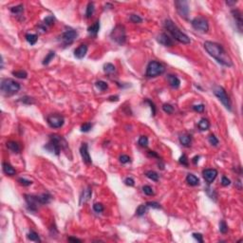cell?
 Returning <instances> with one entry per match:
<instances>
[{"label": "cell", "instance_id": "1", "mask_svg": "<svg viewBox=\"0 0 243 243\" xmlns=\"http://www.w3.org/2000/svg\"><path fill=\"white\" fill-rule=\"evenodd\" d=\"M203 46H204V48H205V51L213 58H215L220 64L225 67L233 66V61L231 59V57L227 54V52L225 51L224 48H222L221 45L215 42L206 41Z\"/></svg>", "mask_w": 243, "mask_h": 243}, {"label": "cell", "instance_id": "2", "mask_svg": "<svg viewBox=\"0 0 243 243\" xmlns=\"http://www.w3.org/2000/svg\"><path fill=\"white\" fill-rule=\"evenodd\" d=\"M45 148L48 152L54 153L56 156H59L61 150L67 148V143L62 136L53 134L50 136V142L46 144Z\"/></svg>", "mask_w": 243, "mask_h": 243}, {"label": "cell", "instance_id": "3", "mask_svg": "<svg viewBox=\"0 0 243 243\" xmlns=\"http://www.w3.org/2000/svg\"><path fill=\"white\" fill-rule=\"evenodd\" d=\"M164 28L168 31V32L172 35V37L175 40H177L179 43L182 44H189L191 42L190 38H189L185 33H183L175 25V23L170 20V19H166L164 21Z\"/></svg>", "mask_w": 243, "mask_h": 243}, {"label": "cell", "instance_id": "4", "mask_svg": "<svg viewBox=\"0 0 243 243\" xmlns=\"http://www.w3.org/2000/svg\"><path fill=\"white\" fill-rule=\"evenodd\" d=\"M20 87H21L20 84H19L18 82L10 78L2 79L1 86H0L2 94L7 97H11V96H13L14 94H16L17 92L20 90Z\"/></svg>", "mask_w": 243, "mask_h": 243}, {"label": "cell", "instance_id": "5", "mask_svg": "<svg viewBox=\"0 0 243 243\" xmlns=\"http://www.w3.org/2000/svg\"><path fill=\"white\" fill-rule=\"evenodd\" d=\"M164 71H165V67L162 63L157 62V61H151L149 62V64L147 65L145 74H146L148 78H154V77H157L159 75L162 74Z\"/></svg>", "mask_w": 243, "mask_h": 243}, {"label": "cell", "instance_id": "6", "mask_svg": "<svg viewBox=\"0 0 243 243\" xmlns=\"http://www.w3.org/2000/svg\"><path fill=\"white\" fill-rule=\"evenodd\" d=\"M110 37L118 45H124L126 42V31L123 25H117L110 33Z\"/></svg>", "mask_w": 243, "mask_h": 243}, {"label": "cell", "instance_id": "7", "mask_svg": "<svg viewBox=\"0 0 243 243\" xmlns=\"http://www.w3.org/2000/svg\"><path fill=\"white\" fill-rule=\"evenodd\" d=\"M213 92H214V94L218 98V100L221 102V104L224 105L228 110L231 111L232 110V104H231L230 98H229V96L227 95V92L225 91V89H223L222 86H216L213 89Z\"/></svg>", "mask_w": 243, "mask_h": 243}, {"label": "cell", "instance_id": "8", "mask_svg": "<svg viewBox=\"0 0 243 243\" xmlns=\"http://www.w3.org/2000/svg\"><path fill=\"white\" fill-rule=\"evenodd\" d=\"M78 36V33H77L76 31L72 30V29H70L66 31H64L61 34V36L59 37L60 42L64 45L65 47L71 45L72 43L75 41V39Z\"/></svg>", "mask_w": 243, "mask_h": 243}, {"label": "cell", "instance_id": "9", "mask_svg": "<svg viewBox=\"0 0 243 243\" xmlns=\"http://www.w3.org/2000/svg\"><path fill=\"white\" fill-rule=\"evenodd\" d=\"M192 27L195 29L196 31H201V32H207L209 31V24L205 17L203 16H198L195 17L191 22Z\"/></svg>", "mask_w": 243, "mask_h": 243}, {"label": "cell", "instance_id": "10", "mask_svg": "<svg viewBox=\"0 0 243 243\" xmlns=\"http://www.w3.org/2000/svg\"><path fill=\"white\" fill-rule=\"evenodd\" d=\"M47 122L51 128H60L64 125L65 118L60 114H51L47 117Z\"/></svg>", "mask_w": 243, "mask_h": 243}, {"label": "cell", "instance_id": "11", "mask_svg": "<svg viewBox=\"0 0 243 243\" xmlns=\"http://www.w3.org/2000/svg\"><path fill=\"white\" fill-rule=\"evenodd\" d=\"M174 4H175V7H176V10L179 15L183 18L187 19L188 15H189L188 2L185 1V0H176Z\"/></svg>", "mask_w": 243, "mask_h": 243}, {"label": "cell", "instance_id": "12", "mask_svg": "<svg viewBox=\"0 0 243 243\" xmlns=\"http://www.w3.org/2000/svg\"><path fill=\"white\" fill-rule=\"evenodd\" d=\"M25 201L27 202V207L31 212H36L39 205H41L39 197L34 195H25Z\"/></svg>", "mask_w": 243, "mask_h": 243}, {"label": "cell", "instance_id": "13", "mask_svg": "<svg viewBox=\"0 0 243 243\" xmlns=\"http://www.w3.org/2000/svg\"><path fill=\"white\" fill-rule=\"evenodd\" d=\"M80 154H81V157H82V160L83 162H84L86 165H90L92 163V161H91V157L89 155V145L86 143H83L80 147Z\"/></svg>", "mask_w": 243, "mask_h": 243}, {"label": "cell", "instance_id": "14", "mask_svg": "<svg viewBox=\"0 0 243 243\" xmlns=\"http://www.w3.org/2000/svg\"><path fill=\"white\" fill-rule=\"evenodd\" d=\"M202 176L208 184H211L217 177V171L216 169H205L203 170Z\"/></svg>", "mask_w": 243, "mask_h": 243}, {"label": "cell", "instance_id": "15", "mask_svg": "<svg viewBox=\"0 0 243 243\" xmlns=\"http://www.w3.org/2000/svg\"><path fill=\"white\" fill-rule=\"evenodd\" d=\"M157 41L164 47H172L174 45V41L166 33H161L157 37Z\"/></svg>", "mask_w": 243, "mask_h": 243}, {"label": "cell", "instance_id": "16", "mask_svg": "<svg viewBox=\"0 0 243 243\" xmlns=\"http://www.w3.org/2000/svg\"><path fill=\"white\" fill-rule=\"evenodd\" d=\"M233 17H234L235 21L236 23L237 29L239 30V31H242V25H243V20H242V14L239 10H233L232 11Z\"/></svg>", "mask_w": 243, "mask_h": 243}, {"label": "cell", "instance_id": "17", "mask_svg": "<svg viewBox=\"0 0 243 243\" xmlns=\"http://www.w3.org/2000/svg\"><path fill=\"white\" fill-rule=\"evenodd\" d=\"M87 52V46L85 44H82L74 51V56L77 59H83Z\"/></svg>", "mask_w": 243, "mask_h": 243}, {"label": "cell", "instance_id": "18", "mask_svg": "<svg viewBox=\"0 0 243 243\" xmlns=\"http://www.w3.org/2000/svg\"><path fill=\"white\" fill-rule=\"evenodd\" d=\"M167 81L169 83V85L173 89H179V86H181V80H179L176 75L169 74L167 75Z\"/></svg>", "mask_w": 243, "mask_h": 243}, {"label": "cell", "instance_id": "19", "mask_svg": "<svg viewBox=\"0 0 243 243\" xmlns=\"http://www.w3.org/2000/svg\"><path fill=\"white\" fill-rule=\"evenodd\" d=\"M91 196H92L91 188L90 187H87L86 190H84V192H83L82 196L80 198V205H82L83 203H86V202L89 201L90 200Z\"/></svg>", "mask_w": 243, "mask_h": 243}, {"label": "cell", "instance_id": "20", "mask_svg": "<svg viewBox=\"0 0 243 243\" xmlns=\"http://www.w3.org/2000/svg\"><path fill=\"white\" fill-rule=\"evenodd\" d=\"M2 168H3V172L6 174L7 176H14V175L16 174V170L14 169L9 162H3Z\"/></svg>", "mask_w": 243, "mask_h": 243}, {"label": "cell", "instance_id": "21", "mask_svg": "<svg viewBox=\"0 0 243 243\" xmlns=\"http://www.w3.org/2000/svg\"><path fill=\"white\" fill-rule=\"evenodd\" d=\"M179 143H181L183 146L185 147H189L191 145V142H192V139H191V136L188 135V134H182L179 135Z\"/></svg>", "mask_w": 243, "mask_h": 243}, {"label": "cell", "instance_id": "22", "mask_svg": "<svg viewBox=\"0 0 243 243\" xmlns=\"http://www.w3.org/2000/svg\"><path fill=\"white\" fill-rule=\"evenodd\" d=\"M100 31V21H96L93 25H91L89 29H87V31H89V33L90 35L92 36H94L96 37L97 34H98V32Z\"/></svg>", "mask_w": 243, "mask_h": 243}, {"label": "cell", "instance_id": "23", "mask_svg": "<svg viewBox=\"0 0 243 243\" xmlns=\"http://www.w3.org/2000/svg\"><path fill=\"white\" fill-rule=\"evenodd\" d=\"M7 147L9 150H11V151L13 153H19L21 150V147H20V145H19V143L14 142V141H10V142H8Z\"/></svg>", "mask_w": 243, "mask_h": 243}, {"label": "cell", "instance_id": "24", "mask_svg": "<svg viewBox=\"0 0 243 243\" xmlns=\"http://www.w3.org/2000/svg\"><path fill=\"white\" fill-rule=\"evenodd\" d=\"M186 182L189 185L191 186H197L200 184V179L198 177H196L195 175L193 174H188L186 176Z\"/></svg>", "mask_w": 243, "mask_h": 243}, {"label": "cell", "instance_id": "25", "mask_svg": "<svg viewBox=\"0 0 243 243\" xmlns=\"http://www.w3.org/2000/svg\"><path fill=\"white\" fill-rule=\"evenodd\" d=\"M198 128H200V130L205 131V130H208L209 128H210V123H209V121L207 119L202 118V119H201L200 122H198Z\"/></svg>", "mask_w": 243, "mask_h": 243}, {"label": "cell", "instance_id": "26", "mask_svg": "<svg viewBox=\"0 0 243 243\" xmlns=\"http://www.w3.org/2000/svg\"><path fill=\"white\" fill-rule=\"evenodd\" d=\"M39 197V201L41 205H44V204H48L51 201V196L48 193H44L42 195L38 196Z\"/></svg>", "mask_w": 243, "mask_h": 243}, {"label": "cell", "instance_id": "27", "mask_svg": "<svg viewBox=\"0 0 243 243\" xmlns=\"http://www.w3.org/2000/svg\"><path fill=\"white\" fill-rule=\"evenodd\" d=\"M94 3L93 2H89L87 4V7H86V18H90L92 15H93L94 13Z\"/></svg>", "mask_w": 243, "mask_h": 243}, {"label": "cell", "instance_id": "28", "mask_svg": "<svg viewBox=\"0 0 243 243\" xmlns=\"http://www.w3.org/2000/svg\"><path fill=\"white\" fill-rule=\"evenodd\" d=\"M147 210H148V206L146 204H141L137 208V210H136V215L138 217H143L144 214L147 212Z\"/></svg>", "mask_w": 243, "mask_h": 243}, {"label": "cell", "instance_id": "29", "mask_svg": "<svg viewBox=\"0 0 243 243\" xmlns=\"http://www.w3.org/2000/svg\"><path fill=\"white\" fill-rule=\"evenodd\" d=\"M104 70L105 73L108 74H112L116 71V67L113 64H111V63H106L104 66Z\"/></svg>", "mask_w": 243, "mask_h": 243}, {"label": "cell", "instance_id": "30", "mask_svg": "<svg viewBox=\"0 0 243 243\" xmlns=\"http://www.w3.org/2000/svg\"><path fill=\"white\" fill-rule=\"evenodd\" d=\"M26 40L31 44V45H35L37 40H38V36L37 34H32V33H28L25 36Z\"/></svg>", "mask_w": 243, "mask_h": 243}, {"label": "cell", "instance_id": "31", "mask_svg": "<svg viewBox=\"0 0 243 243\" xmlns=\"http://www.w3.org/2000/svg\"><path fill=\"white\" fill-rule=\"evenodd\" d=\"M28 239L31 240V241H35V242H41V239L39 236L36 232L34 231H31L30 233L28 234Z\"/></svg>", "mask_w": 243, "mask_h": 243}, {"label": "cell", "instance_id": "32", "mask_svg": "<svg viewBox=\"0 0 243 243\" xmlns=\"http://www.w3.org/2000/svg\"><path fill=\"white\" fill-rule=\"evenodd\" d=\"M54 56H55V52L54 51H50L47 54V56L44 58V60H43V65L44 66H47V65H48L50 64V63L51 62V60L53 59V58H54Z\"/></svg>", "mask_w": 243, "mask_h": 243}, {"label": "cell", "instance_id": "33", "mask_svg": "<svg viewBox=\"0 0 243 243\" xmlns=\"http://www.w3.org/2000/svg\"><path fill=\"white\" fill-rule=\"evenodd\" d=\"M145 176H146L148 179H151V181H153V182H158L159 181L158 173H156L155 171H152V170H150V171H147L146 173H145Z\"/></svg>", "mask_w": 243, "mask_h": 243}, {"label": "cell", "instance_id": "34", "mask_svg": "<svg viewBox=\"0 0 243 243\" xmlns=\"http://www.w3.org/2000/svg\"><path fill=\"white\" fill-rule=\"evenodd\" d=\"M54 22H55V17L53 16V15H48V16H47L45 19H44L43 24H44L45 26L51 27V26L53 25V24H54Z\"/></svg>", "mask_w": 243, "mask_h": 243}, {"label": "cell", "instance_id": "35", "mask_svg": "<svg viewBox=\"0 0 243 243\" xmlns=\"http://www.w3.org/2000/svg\"><path fill=\"white\" fill-rule=\"evenodd\" d=\"M12 75L19 79H26L28 73L25 70H17V71H12Z\"/></svg>", "mask_w": 243, "mask_h": 243}, {"label": "cell", "instance_id": "36", "mask_svg": "<svg viewBox=\"0 0 243 243\" xmlns=\"http://www.w3.org/2000/svg\"><path fill=\"white\" fill-rule=\"evenodd\" d=\"M96 86H97V89H99L101 91H105L108 89V83L105 82V81H98V82H96Z\"/></svg>", "mask_w": 243, "mask_h": 243}, {"label": "cell", "instance_id": "37", "mask_svg": "<svg viewBox=\"0 0 243 243\" xmlns=\"http://www.w3.org/2000/svg\"><path fill=\"white\" fill-rule=\"evenodd\" d=\"M11 12L14 14H21L24 12V7L23 5H17L15 7H12L11 8Z\"/></svg>", "mask_w": 243, "mask_h": 243}, {"label": "cell", "instance_id": "38", "mask_svg": "<svg viewBox=\"0 0 243 243\" xmlns=\"http://www.w3.org/2000/svg\"><path fill=\"white\" fill-rule=\"evenodd\" d=\"M139 144L143 147H146L148 145V138L146 136H141L139 139Z\"/></svg>", "mask_w": 243, "mask_h": 243}, {"label": "cell", "instance_id": "39", "mask_svg": "<svg viewBox=\"0 0 243 243\" xmlns=\"http://www.w3.org/2000/svg\"><path fill=\"white\" fill-rule=\"evenodd\" d=\"M130 21L135 24H140L143 22V18L137 15V14H131L130 15Z\"/></svg>", "mask_w": 243, "mask_h": 243}, {"label": "cell", "instance_id": "40", "mask_svg": "<svg viewBox=\"0 0 243 243\" xmlns=\"http://www.w3.org/2000/svg\"><path fill=\"white\" fill-rule=\"evenodd\" d=\"M20 102H22V103L25 104V105H32V104L35 103L34 100H33L31 97H29V96L22 97V98L20 99Z\"/></svg>", "mask_w": 243, "mask_h": 243}, {"label": "cell", "instance_id": "41", "mask_svg": "<svg viewBox=\"0 0 243 243\" xmlns=\"http://www.w3.org/2000/svg\"><path fill=\"white\" fill-rule=\"evenodd\" d=\"M162 110L167 114H172L174 112V108L169 104H164L162 105Z\"/></svg>", "mask_w": 243, "mask_h": 243}, {"label": "cell", "instance_id": "42", "mask_svg": "<svg viewBox=\"0 0 243 243\" xmlns=\"http://www.w3.org/2000/svg\"><path fill=\"white\" fill-rule=\"evenodd\" d=\"M143 193L145 194V195H147V196H153L154 195L153 188L151 186H149V185H144L143 187Z\"/></svg>", "mask_w": 243, "mask_h": 243}, {"label": "cell", "instance_id": "43", "mask_svg": "<svg viewBox=\"0 0 243 243\" xmlns=\"http://www.w3.org/2000/svg\"><path fill=\"white\" fill-rule=\"evenodd\" d=\"M220 231L221 234H226V233L228 232V226L224 220H221L220 222Z\"/></svg>", "mask_w": 243, "mask_h": 243}, {"label": "cell", "instance_id": "44", "mask_svg": "<svg viewBox=\"0 0 243 243\" xmlns=\"http://www.w3.org/2000/svg\"><path fill=\"white\" fill-rule=\"evenodd\" d=\"M145 204L148 206V208H154V209H161L162 208L161 204L156 202V201H148Z\"/></svg>", "mask_w": 243, "mask_h": 243}, {"label": "cell", "instance_id": "45", "mask_svg": "<svg viewBox=\"0 0 243 243\" xmlns=\"http://www.w3.org/2000/svg\"><path fill=\"white\" fill-rule=\"evenodd\" d=\"M93 210L96 213H102L105 210V208H104V205L102 203H95L93 205Z\"/></svg>", "mask_w": 243, "mask_h": 243}, {"label": "cell", "instance_id": "46", "mask_svg": "<svg viewBox=\"0 0 243 243\" xmlns=\"http://www.w3.org/2000/svg\"><path fill=\"white\" fill-rule=\"evenodd\" d=\"M18 182L21 184L23 186H30L32 184V182L31 181H29V179H23V178H20L18 179Z\"/></svg>", "mask_w": 243, "mask_h": 243}, {"label": "cell", "instance_id": "47", "mask_svg": "<svg viewBox=\"0 0 243 243\" xmlns=\"http://www.w3.org/2000/svg\"><path fill=\"white\" fill-rule=\"evenodd\" d=\"M208 140H209V143H210L212 145H214V146H217V145L218 144V140L215 135H213V134L210 135Z\"/></svg>", "mask_w": 243, "mask_h": 243}, {"label": "cell", "instance_id": "48", "mask_svg": "<svg viewBox=\"0 0 243 243\" xmlns=\"http://www.w3.org/2000/svg\"><path fill=\"white\" fill-rule=\"evenodd\" d=\"M179 162L184 165V166H188V158L185 154L182 155L181 158H179Z\"/></svg>", "mask_w": 243, "mask_h": 243}, {"label": "cell", "instance_id": "49", "mask_svg": "<svg viewBox=\"0 0 243 243\" xmlns=\"http://www.w3.org/2000/svg\"><path fill=\"white\" fill-rule=\"evenodd\" d=\"M91 128H92V124L90 123H86L84 124H82L81 131H82V132H89Z\"/></svg>", "mask_w": 243, "mask_h": 243}, {"label": "cell", "instance_id": "50", "mask_svg": "<svg viewBox=\"0 0 243 243\" xmlns=\"http://www.w3.org/2000/svg\"><path fill=\"white\" fill-rule=\"evenodd\" d=\"M193 109L197 111V112H200V113H202L204 109H205V105L201 104V105H194L193 106Z\"/></svg>", "mask_w": 243, "mask_h": 243}, {"label": "cell", "instance_id": "51", "mask_svg": "<svg viewBox=\"0 0 243 243\" xmlns=\"http://www.w3.org/2000/svg\"><path fill=\"white\" fill-rule=\"evenodd\" d=\"M145 103H147V104H149V105H150V108H151V110H152V115L153 116H155L156 115V106H155V104L153 103V102L151 101V100H145Z\"/></svg>", "mask_w": 243, "mask_h": 243}, {"label": "cell", "instance_id": "52", "mask_svg": "<svg viewBox=\"0 0 243 243\" xmlns=\"http://www.w3.org/2000/svg\"><path fill=\"white\" fill-rule=\"evenodd\" d=\"M120 162L123 164H125L130 162V158L127 155H122V156H120Z\"/></svg>", "mask_w": 243, "mask_h": 243}, {"label": "cell", "instance_id": "53", "mask_svg": "<svg viewBox=\"0 0 243 243\" xmlns=\"http://www.w3.org/2000/svg\"><path fill=\"white\" fill-rule=\"evenodd\" d=\"M193 237L195 239H197L198 242H201V243H202L203 242V236H202V235L201 234H200V233H193Z\"/></svg>", "mask_w": 243, "mask_h": 243}, {"label": "cell", "instance_id": "54", "mask_svg": "<svg viewBox=\"0 0 243 243\" xmlns=\"http://www.w3.org/2000/svg\"><path fill=\"white\" fill-rule=\"evenodd\" d=\"M230 183H231V181L229 179H228L227 177L225 176H223L222 179H221V184L223 186H228V185H230Z\"/></svg>", "mask_w": 243, "mask_h": 243}, {"label": "cell", "instance_id": "55", "mask_svg": "<svg viewBox=\"0 0 243 243\" xmlns=\"http://www.w3.org/2000/svg\"><path fill=\"white\" fill-rule=\"evenodd\" d=\"M124 183H125L127 186H134L135 182H134V179H133L132 178H126V179H124Z\"/></svg>", "mask_w": 243, "mask_h": 243}, {"label": "cell", "instance_id": "56", "mask_svg": "<svg viewBox=\"0 0 243 243\" xmlns=\"http://www.w3.org/2000/svg\"><path fill=\"white\" fill-rule=\"evenodd\" d=\"M148 156L149 157H152V158H157V159H160V156L155 152V151H148Z\"/></svg>", "mask_w": 243, "mask_h": 243}, {"label": "cell", "instance_id": "57", "mask_svg": "<svg viewBox=\"0 0 243 243\" xmlns=\"http://www.w3.org/2000/svg\"><path fill=\"white\" fill-rule=\"evenodd\" d=\"M69 241H71V242H81L82 240L79 239H76V237H69Z\"/></svg>", "mask_w": 243, "mask_h": 243}, {"label": "cell", "instance_id": "58", "mask_svg": "<svg viewBox=\"0 0 243 243\" xmlns=\"http://www.w3.org/2000/svg\"><path fill=\"white\" fill-rule=\"evenodd\" d=\"M108 100L111 101V102H113V101L117 102V101H119V96H110L108 98Z\"/></svg>", "mask_w": 243, "mask_h": 243}, {"label": "cell", "instance_id": "59", "mask_svg": "<svg viewBox=\"0 0 243 243\" xmlns=\"http://www.w3.org/2000/svg\"><path fill=\"white\" fill-rule=\"evenodd\" d=\"M198 159H200V156H195V157H194L193 160H192L193 163H194V164H197V162H198Z\"/></svg>", "mask_w": 243, "mask_h": 243}, {"label": "cell", "instance_id": "60", "mask_svg": "<svg viewBox=\"0 0 243 243\" xmlns=\"http://www.w3.org/2000/svg\"><path fill=\"white\" fill-rule=\"evenodd\" d=\"M236 2H235V1H227L226 2V4L227 5H229V6H232V5H234V4H236Z\"/></svg>", "mask_w": 243, "mask_h": 243}]
</instances>
